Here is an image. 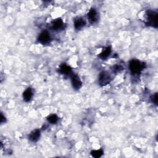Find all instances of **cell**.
I'll list each match as a JSON object with an SVG mask.
<instances>
[{
  "mask_svg": "<svg viewBox=\"0 0 158 158\" xmlns=\"http://www.w3.org/2000/svg\"><path fill=\"white\" fill-rule=\"evenodd\" d=\"M129 69L131 75H136L141 73V71L145 68L146 64L137 59H131L129 62Z\"/></svg>",
  "mask_w": 158,
  "mask_h": 158,
  "instance_id": "6da1fadb",
  "label": "cell"
},
{
  "mask_svg": "<svg viewBox=\"0 0 158 158\" xmlns=\"http://www.w3.org/2000/svg\"><path fill=\"white\" fill-rule=\"evenodd\" d=\"M146 23L151 27H157V13L152 10H148L145 12Z\"/></svg>",
  "mask_w": 158,
  "mask_h": 158,
  "instance_id": "7a4b0ae2",
  "label": "cell"
},
{
  "mask_svg": "<svg viewBox=\"0 0 158 158\" xmlns=\"http://www.w3.org/2000/svg\"><path fill=\"white\" fill-rule=\"evenodd\" d=\"M51 36L50 33L47 30L42 31L38 35L37 40L38 43H41V44L46 45L50 43L51 41Z\"/></svg>",
  "mask_w": 158,
  "mask_h": 158,
  "instance_id": "3957f363",
  "label": "cell"
},
{
  "mask_svg": "<svg viewBox=\"0 0 158 158\" xmlns=\"http://www.w3.org/2000/svg\"><path fill=\"white\" fill-rule=\"evenodd\" d=\"M111 81V77L109 73L105 70L102 71L98 77V83L101 86H105L109 84Z\"/></svg>",
  "mask_w": 158,
  "mask_h": 158,
  "instance_id": "277c9868",
  "label": "cell"
},
{
  "mask_svg": "<svg viewBox=\"0 0 158 158\" xmlns=\"http://www.w3.org/2000/svg\"><path fill=\"white\" fill-rule=\"evenodd\" d=\"M51 28L54 31H61L65 28V24L60 18L54 20L51 23Z\"/></svg>",
  "mask_w": 158,
  "mask_h": 158,
  "instance_id": "5b68a950",
  "label": "cell"
},
{
  "mask_svg": "<svg viewBox=\"0 0 158 158\" xmlns=\"http://www.w3.org/2000/svg\"><path fill=\"white\" fill-rule=\"evenodd\" d=\"M87 18L89 22L91 24L95 23L98 21V15L96 9L94 7H92L89 9L87 14Z\"/></svg>",
  "mask_w": 158,
  "mask_h": 158,
  "instance_id": "8992f818",
  "label": "cell"
},
{
  "mask_svg": "<svg viewBox=\"0 0 158 158\" xmlns=\"http://www.w3.org/2000/svg\"><path fill=\"white\" fill-rule=\"evenodd\" d=\"M70 78L73 88L76 90L79 89L82 86V82L78 75L77 74H72L70 75Z\"/></svg>",
  "mask_w": 158,
  "mask_h": 158,
  "instance_id": "52a82bcc",
  "label": "cell"
},
{
  "mask_svg": "<svg viewBox=\"0 0 158 158\" xmlns=\"http://www.w3.org/2000/svg\"><path fill=\"white\" fill-rule=\"evenodd\" d=\"M73 25L75 30H80L86 25V21L83 17H76L73 20Z\"/></svg>",
  "mask_w": 158,
  "mask_h": 158,
  "instance_id": "ba28073f",
  "label": "cell"
},
{
  "mask_svg": "<svg viewBox=\"0 0 158 158\" xmlns=\"http://www.w3.org/2000/svg\"><path fill=\"white\" fill-rule=\"evenodd\" d=\"M41 136V131L39 129H35L33 130L29 135H28V139L30 141L32 142H36L38 141Z\"/></svg>",
  "mask_w": 158,
  "mask_h": 158,
  "instance_id": "9c48e42d",
  "label": "cell"
},
{
  "mask_svg": "<svg viewBox=\"0 0 158 158\" xmlns=\"http://www.w3.org/2000/svg\"><path fill=\"white\" fill-rule=\"evenodd\" d=\"M59 73L62 74V75H71L72 73V68L68 65L67 64L64 63L62 64L60 66H59Z\"/></svg>",
  "mask_w": 158,
  "mask_h": 158,
  "instance_id": "30bf717a",
  "label": "cell"
},
{
  "mask_svg": "<svg viewBox=\"0 0 158 158\" xmlns=\"http://www.w3.org/2000/svg\"><path fill=\"white\" fill-rule=\"evenodd\" d=\"M23 99L24 101L28 102H30L33 96V90L31 88H27L23 93Z\"/></svg>",
  "mask_w": 158,
  "mask_h": 158,
  "instance_id": "8fae6325",
  "label": "cell"
},
{
  "mask_svg": "<svg viewBox=\"0 0 158 158\" xmlns=\"http://www.w3.org/2000/svg\"><path fill=\"white\" fill-rule=\"evenodd\" d=\"M111 51H112L111 47L107 46L102 49V52L98 55V57L101 58L102 60H106L111 54Z\"/></svg>",
  "mask_w": 158,
  "mask_h": 158,
  "instance_id": "7c38bea8",
  "label": "cell"
},
{
  "mask_svg": "<svg viewBox=\"0 0 158 158\" xmlns=\"http://www.w3.org/2000/svg\"><path fill=\"white\" fill-rule=\"evenodd\" d=\"M59 120V117L56 114H51L47 117V120L49 123L52 124H55Z\"/></svg>",
  "mask_w": 158,
  "mask_h": 158,
  "instance_id": "4fadbf2b",
  "label": "cell"
},
{
  "mask_svg": "<svg viewBox=\"0 0 158 158\" xmlns=\"http://www.w3.org/2000/svg\"><path fill=\"white\" fill-rule=\"evenodd\" d=\"M103 154V151L102 149H99V150H93L91 152V155L94 157H100L102 156Z\"/></svg>",
  "mask_w": 158,
  "mask_h": 158,
  "instance_id": "5bb4252c",
  "label": "cell"
},
{
  "mask_svg": "<svg viewBox=\"0 0 158 158\" xmlns=\"http://www.w3.org/2000/svg\"><path fill=\"white\" fill-rule=\"evenodd\" d=\"M122 70H123V67L121 65H120V64L115 65L114 66L112 67V69L113 72H115V73L119 72H120Z\"/></svg>",
  "mask_w": 158,
  "mask_h": 158,
  "instance_id": "9a60e30c",
  "label": "cell"
},
{
  "mask_svg": "<svg viewBox=\"0 0 158 158\" xmlns=\"http://www.w3.org/2000/svg\"><path fill=\"white\" fill-rule=\"evenodd\" d=\"M151 100L153 104H154L155 105H157V94L155 93L153 95H152L151 97Z\"/></svg>",
  "mask_w": 158,
  "mask_h": 158,
  "instance_id": "2e32d148",
  "label": "cell"
},
{
  "mask_svg": "<svg viewBox=\"0 0 158 158\" xmlns=\"http://www.w3.org/2000/svg\"><path fill=\"white\" fill-rule=\"evenodd\" d=\"M6 122V117L3 115L2 113L1 114V123H2L4 122Z\"/></svg>",
  "mask_w": 158,
  "mask_h": 158,
  "instance_id": "e0dca14e",
  "label": "cell"
}]
</instances>
